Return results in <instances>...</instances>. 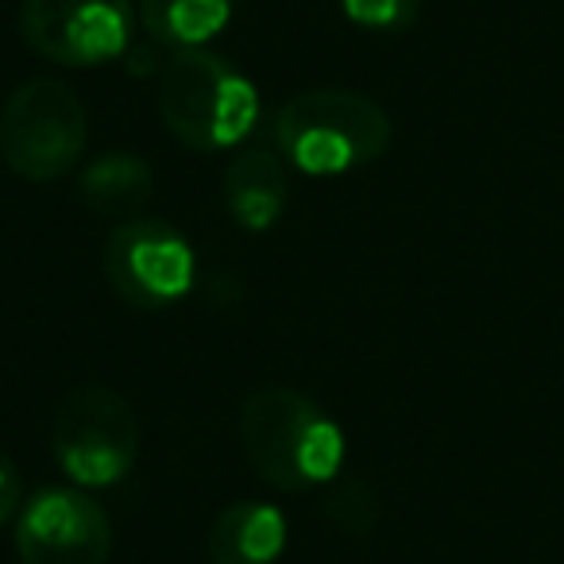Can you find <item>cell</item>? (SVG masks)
<instances>
[{
	"instance_id": "1",
	"label": "cell",
	"mask_w": 564,
	"mask_h": 564,
	"mask_svg": "<svg viewBox=\"0 0 564 564\" xmlns=\"http://www.w3.org/2000/svg\"><path fill=\"white\" fill-rule=\"evenodd\" d=\"M240 445L256 476L279 491L329 484L345 460L340 425L291 387H259L243 399Z\"/></svg>"
},
{
	"instance_id": "2",
	"label": "cell",
	"mask_w": 564,
	"mask_h": 564,
	"mask_svg": "<svg viewBox=\"0 0 564 564\" xmlns=\"http://www.w3.org/2000/svg\"><path fill=\"white\" fill-rule=\"evenodd\" d=\"M159 117L194 151H225L248 140L259 94L232 63L202 47L174 51L159 74Z\"/></svg>"
},
{
	"instance_id": "3",
	"label": "cell",
	"mask_w": 564,
	"mask_h": 564,
	"mask_svg": "<svg viewBox=\"0 0 564 564\" xmlns=\"http://www.w3.org/2000/svg\"><path fill=\"white\" fill-rule=\"evenodd\" d=\"M282 159L306 174H345L391 148V117L352 89H310L274 117Z\"/></svg>"
},
{
	"instance_id": "4",
	"label": "cell",
	"mask_w": 564,
	"mask_h": 564,
	"mask_svg": "<svg viewBox=\"0 0 564 564\" xmlns=\"http://www.w3.org/2000/svg\"><path fill=\"white\" fill-rule=\"evenodd\" d=\"M89 143L82 97L58 78L17 86L0 109V159L28 182H55L78 166Z\"/></svg>"
},
{
	"instance_id": "5",
	"label": "cell",
	"mask_w": 564,
	"mask_h": 564,
	"mask_svg": "<svg viewBox=\"0 0 564 564\" xmlns=\"http://www.w3.org/2000/svg\"><path fill=\"white\" fill-rule=\"evenodd\" d=\"M55 460L78 487H112L135 468L140 422L124 394L78 387L55 414Z\"/></svg>"
},
{
	"instance_id": "6",
	"label": "cell",
	"mask_w": 564,
	"mask_h": 564,
	"mask_svg": "<svg viewBox=\"0 0 564 564\" xmlns=\"http://www.w3.org/2000/svg\"><path fill=\"white\" fill-rule=\"evenodd\" d=\"M132 0H24L20 35L58 66H105L128 51Z\"/></svg>"
},
{
	"instance_id": "7",
	"label": "cell",
	"mask_w": 564,
	"mask_h": 564,
	"mask_svg": "<svg viewBox=\"0 0 564 564\" xmlns=\"http://www.w3.org/2000/svg\"><path fill=\"white\" fill-rule=\"evenodd\" d=\"M194 248L166 220H124L105 240V274L135 310H166L194 286Z\"/></svg>"
},
{
	"instance_id": "8",
	"label": "cell",
	"mask_w": 564,
	"mask_h": 564,
	"mask_svg": "<svg viewBox=\"0 0 564 564\" xmlns=\"http://www.w3.org/2000/svg\"><path fill=\"white\" fill-rule=\"evenodd\" d=\"M20 564H109L112 525L82 487H43L17 514Z\"/></svg>"
},
{
	"instance_id": "9",
	"label": "cell",
	"mask_w": 564,
	"mask_h": 564,
	"mask_svg": "<svg viewBox=\"0 0 564 564\" xmlns=\"http://www.w3.org/2000/svg\"><path fill=\"white\" fill-rule=\"evenodd\" d=\"M291 197V174L282 163V151L243 148L225 171V202L232 209L236 225L263 232L286 209Z\"/></svg>"
},
{
	"instance_id": "10",
	"label": "cell",
	"mask_w": 564,
	"mask_h": 564,
	"mask_svg": "<svg viewBox=\"0 0 564 564\" xmlns=\"http://www.w3.org/2000/svg\"><path fill=\"white\" fill-rule=\"evenodd\" d=\"M286 545V518L271 502H232L209 530V564H274Z\"/></svg>"
},
{
	"instance_id": "11",
	"label": "cell",
	"mask_w": 564,
	"mask_h": 564,
	"mask_svg": "<svg viewBox=\"0 0 564 564\" xmlns=\"http://www.w3.org/2000/svg\"><path fill=\"white\" fill-rule=\"evenodd\" d=\"M151 186H155V171L148 166V159L132 151H109L82 171L78 197L105 217H128L148 202Z\"/></svg>"
},
{
	"instance_id": "12",
	"label": "cell",
	"mask_w": 564,
	"mask_h": 564,
	"mask_svg": "<svg viewBox=\"0 0 564 564\" xmlns=\"http://www.w3.org/2000/svg\"><path fill=\"white\" fill-rule=\"evenodd\" d=\"M236 0H140V20L148 35L166 47H202L232 20Z\"/></svg>"
},
{
	"instance_id": "13",
	"label": "cell",
	"mask_w": 564,
	"mask_h": 564,
	"mask_svg": "<svg viewBox=\"0 0 564 564\" xmlns=\"http://www.w3.org/2000/svg\"><path fill=\"white\" fill-rule=\"evenodd\" d=\"M325 510H329V518L340 525V530L356 533V538H360V533H371L379 522V499L364 479H345V484L333 487Z\"/></svg>"
},
{
	"instance_id": "14",
	"label": "cell",
	"mask_w": 564,
	"mask_h": 564,
	"mask_svg": "<svg viewBox=\"0 0 564 564\" xmlns=\"http://www.w3.org/2000/svg\"><path fill=\"white\" fill-rule=\"evenodd\" d=\"M422 0H340V9L352 24L360 28H379V32H394L406 28L417 17Z\"/></svg>"
},
{
	"instance_id": "15",
	"label": "cell",
	"mask_w": 564,
	"mask_h": 564,
	"mask_svg": "<svg viewBox=\"0 0 564 564\" xmlns=\"http://www.w3.org/2000/svg\"><path fill=\"white\" fill-rule=\"evenodd\" d=\"M20 499H24V484H20V471L9 456L0 453V525L9 518L20 514Z\"/></svg>"
}]
</instances>
